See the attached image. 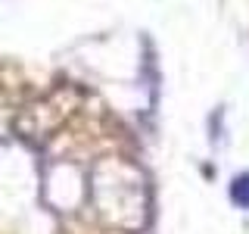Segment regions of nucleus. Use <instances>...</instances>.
<instances>
[{"label":"nucleus","instance_id":"1","mask_svg":"<svg viewBox=\"0 0 249 234\" xmlns=\"http://www.w3.org/2000/svg\"><path fill=\"white\" fill-rule=\"evenodd\" d=\"M233 200H237L240 206H249V175H240L237 181H233Z\"/></svg>","mask_w":249,"mask_h":234}]
</instances>
